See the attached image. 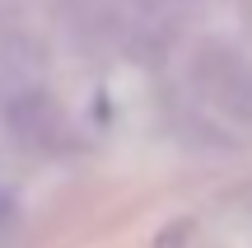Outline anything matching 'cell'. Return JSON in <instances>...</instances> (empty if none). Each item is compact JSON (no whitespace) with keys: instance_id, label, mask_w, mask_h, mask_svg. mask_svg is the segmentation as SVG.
Listing matches in <instances>:
<instances>
[{"instance_id":"1","label":"cell","mask_w":252,"mask_h":248,"mask_svg":"<svg viewBox=\"0 0 252 248\" xmlns=\"http://www.w3.org/2000/svg\"><path fill=\"white\" fill-rule=\"evenodd\" d=\"M201 84L229 112H248L252 108V71H248V61L238 52H224V47L206 52L201 56Z\"/></svg>"}]
</instances>
